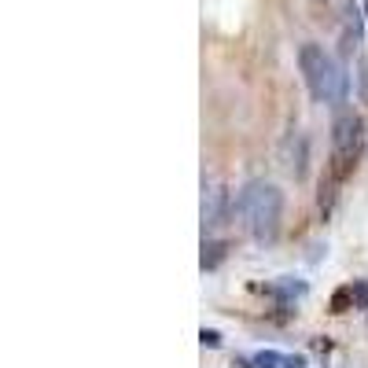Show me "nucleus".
<instances>
[{
    "label": "nucleus",
    "mask_w": 368,
    "mask_h": 368,
    "mask_svg": "<svg viewBox=\"0 0 368 368\" xmlns=\"http://www.w3.org/2000/svg\"><path fill=\"white\" fill-rule=\"evenodd\" d=\"M236 214L243 218V225L251 229L258 243H273L280 232V214H284V196L276 184L265 181H251L236 199Z\"/></svg>",
    "instance_id": "nucleus-1"
},
{
    "label": "nucleus",
    "mask_w": 368,
    "mask_h": 368,
    "mask_svg": "<svg viewBox=\"0 0 368 368\" xmlns=\"http://www.w3.org/2000/svg\"><path fill=\"white\" fill-rule=\"evenodd\" d=\"M302 78L309 85V96L320 103H343L346 100V70L339 59H331L320 45H302L298 52Z\"/></svg>",
    "instance_id": "nucleus-2"
},
{
    "label": "nucleus",
    "mask_w": 368,
    "mask_h": 368,
    "mask_svg": "<svg viewBox=\"0 0 368 368\" xmlns=\"http://www.w3.org/2000/svg\"><path fill=\"white\" fill-rule=\"evenodd\" d=\"M361 118L354 111H343L331 125V181H346V173L354 170L357 155H361L365 133H361Z\"/></svg>",
    "instance_id": "nucleus-3"
},
{
    "label": "nucleus",
    "mask_w": 368,
    "mask_h": 368,
    "mask_svg": "<svg viewBox=\"0 0 368 368\" xmlns=\"http://www.w3.org/2000/svg\"><path fill=\"white\" fill-rule=\"evenodd\" d=\"M229 218V192L218 181L203 184V229H218Z\"/></svg>",
    "instance_id": "nucleus-4"
},
{
    "label": "nucleus",
    "mask_w": 368,
    "mask_h": 368,
    "mask_svg": "<svg viewBox=\"0 0 368 368\" xmlns=\"http://www.w3.org/2000/svg\"><path fill=\"white\" fill-rule=\"evenodd\" d=\"M346 23H343V45L346 48H354L357 45V41H361V12H357V8H354V0H350V4H346Z\"/></svg>",
    "instance_id": "nucleus-5"
},
{
    "label": "nucleus",
    "mask_w": 368,
    "mask_h": 368,
    "mask_svg": "<svg viewBox=\"0 0 368 368\" xmlns=\"http://www.w3.org/2000/svg\"><path fill=\"white\" fill-rule=\"evenodd\" d=\"M225 247L221 240H210V243H203V258H199V265H203V273H210V269H218L225 262Z\"/></svg>",
    "instance_id": "nucleus-6"
},
{
    "label": "nucleus",
    "mask_w": 368,
    "mask_h": 368,
    "mask_svg": "<svg viewBox=\"0 0 368 368\" xmlns=\"http://www.w3.org/2000/svg\"><path fill=\"white\" fill-rule=\"evenodd\" d=\"M251 368H287V357L276 354V350H262L251 357Z\"/></svg>",
    "instance_id": "nucleus-7"
},
{
    "label": "nucleus",
    "mask_w": 368,
    "mask_h": 368,
    "mask_svg": "<svg viewBox=\"0 0 368 368\" xmlns=\"http://www.w3.org/2000/svg\"><path fill=\"white\" fill-rule=\"evenodd\" d=\"M354 302H357L354 287H339V291H335V295H331V313H346V309L354 306Z\"/></svg>",
    "instance_id": "nucleus-8"
},
{
    "label": "nucleus",
    "mask_w": 368,
    "mask_h": 368,
    "mask_svg": "<svg viewBox=\"0 0 368 368\" xmlns=\"http://www.w3.org/2000/svg\"><path fill=\"white\" fill-rule=\"evenodd\" d=\"M273 291H276L280 298H302V295H306V284H295L291 276H284V280H280V284H276Z\"/></svg>",
    "instance_id": "nucleus-9"
},
{
    "label": "nucleus",
    "mask_w": 368,
    "mask_h": 368,
    "mask_svg": "<svg viewBox=\"0 0 368 368\" xmlns=\"http://www.w3.org/2000/svg\"><path fill=\"white\" fill-rule=\"evenodd\" d=\"M357 96H361V103H368V59L357 63Z\"/></svg>",
    "instance_id": "nucleus-10"
},
{
    "label": "nucleus",
    "mask_w": 368,
    "mask_h": 368,
    "mask_svg": "<svg viewBox=\"0 0 368 368\" xmlns=\"http://www.w3.org/2000/svg\"><path fill=\"white\" fill-rule=\"evenodd\" d=\"M199 343H203V346H210V350H214V346H221V335L214 331V328H203V331H199Z\"/></svg>",
    "instance_id": "nucleus-11"
},
{
    "label": "nucleus",
    "mask_w": 368,
    "mask_h": 368,
    "mask_svg": "<svg viewBox=\"0 0 368 368\" xmlns=\"http://www.w3.org/2000/svg\"><path fill=\"white\" fill-rule=\"evenodd\" d=\"M350 287H354V295H357V302H361V306L368 309V280H354V284H350Z\"/></svg>",
    "instance_id": "nucleus-12"
},
{
    "label": "nucleus",
    "mask_w": 368,
    "mask_h": 368,
    "mask_svg": "<svg viewBox=\"0 0 368 368\" xmlns=\"http://www.w3.org/2000/svg\"><path fill=\"white\" fill-rule=\"evenodd\" d=\"M287 368H306V357H302V354H287Z\"/></svg>",
    "instance_id": "nucleus-13"
},
{
    "label": "nucleus",
    "mask_w": 368,
    "mask_h": 368,
    "mask_svg": "<svg viewBox=\"0 0 368 368\" xmlns=\"http://www.w3.org/2000/svg\"><path fill=\"white\" fill-rule=\"evenodd\" d=\"M365 19H368V0H365Z\"/></svg>",
    "instance_id": "nucleus-14"
}]
</instances>
